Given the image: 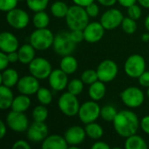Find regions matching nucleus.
Returning <instances> with one entry per match:
<instances>
[{"label": "nucleus", "instance_id": "1", "mask_svg": "<svg viewBox=\"0 0 149 149\" xmlns=\"http://www.w3.org/2000/svg\"><path fill=\"white\" fill-rule=\"evenodd\" d=\"M140 120L138 116L130 110H121L118 112L113 121L115 132L122 138H127L135 134L139 129Z\"/></svg>", "mask_w": 149, "mask_h": 149}, {"label": "nucleus", "instance_id": "2", "mask_svg": "<svg viewBox=\"0 0 149 149\" xmlns=\"http://www.w3.org/2000/svg\"><path fill=\"white\" fill-rule=\"evenodd\" d=\"M65 23L67 27L71 30H84L89 24V18L86 9L79 5H72L69 7L66 14Z\"/></svg>", "mask_w": 149, "mask_h": 149}, {"label": "nucleus", "instance_id": "3", "mask_svg": "<svg viewBox=\"0 0 149 149\" xmlns=\"http://www.w3.org/2000/svg\"><path fill=\"white\" fill-rule=\"evenodd\" d=\"M55 35L47 28L36 29L30 35V44L38 51H45L52 46Z\"/></svg>", "mask_w": 149, "mask_h": 149}, {"label": "nucleus", "instance_id": "4", "mask_svg": "<svg viewBox=\"0 0 149 149\" xmlns=\"http://www.w3.org/2000/svg\"><path fill=\"white\" fill-rule=\"evenodd\" d=\"M76 45L77 44L72 39L70 32L64 31L55 35L52 47L57 54L63 57L71 55L74 52Z\"/></svg>", "mask_w": 149, "mask_h": 149}, {"label": "nucleus", "instance_id": "5", "mask_svg": "<svg viewBox=\"0 0 149 149\" xmlns=\"http://www.w3.org/2000/svg\"><path fill=\"white\" fill-rule=\"evenodd\" d=\"M58 107L60 112L67 117L78 115L80 105L76 95L66 92L60 95L58 100Z\"/></svg>", "mask_w": 149, "mask_h": 149}, {"label": "nucleus", "instance_id": "6", "mask_svg": "<svg viewBox=\"0 0 149 149\" xmlns=\"http://www.w3.org/2000/svg\"><path fill=\"white\" fill-rule=\"evenodd\" d=\"M100 109L101 107L98 104V101L89 100L84 102L80 105L78 116L79 120L83 124H88L91 122H94L100 117Z\"/></svg>", "mask_w": 149, "mask_h": 149}, {"label": "nucleus", "instance_id": "7", "mask_svg": "<svg viewBox=\"0 0 149 149\" xmlns=\"http://www.w3.org/2000/svg\"><path fill=\"white\" fill-rule=\"evenodd\" d=\"M120 99L123 104L127 107L137 108L143 104L145 100V95L142 90L139 87L128 86L121 92Z\"/></svg>", "mask_w": 149, "mask_h": 149}, {"label": "nucleus", "instance_id": "8", "mask_svg": "<svg viewBox=\"0 0 149 149\" xmlns=\"http://www.w3.org/2000/svg\"><path fill=\"white\" fill-rule=\"evenodd\" d=\"M126 74L134 79H138L146 71V60L140 54H133L129 56L124 65Z\"/></svg>", "mask_w": 149, "mask_h": 149}, {"label": "nucleus", "instance_id": "9", "mask_svg": "<svg viewBox=\"0 0 149 149\" xmlns=\"http://www.w3.org/2000/svg\"><path fill=\"white\" fill-rule=\"evenodd\" d=\"M5 123L8 127L16 133H24L26 132L30 124L27 116L24 113L16 112L11 110L6 116Z\"/></svg>", "mask_w": 149, "mask_h": 149}, {"label": "nucleus", "instance_id": "10", "mask_svg": "<svg viewBox=\"0 0 149 149\" xmlns=\"http://www.w3.org/2000/svg\"><path fill=\"white\" fill-rule=\"evenodd\" d=\"M28 68L30 73L38 79H48L52 71V65L49 60L41 57L35 58L28 65Z\"/></svg>", "mask_w": 149, "mask_h": 149}, {"label": "nucleus", "instance_id": "11", "mask_svg": "<svg viewBox=\"0 0 149 149\" xmlns=\"http://www.w3.org/2000/svg\"><path fill=\"white\" fill-rule=\"evenodd\" d=\"M96 71L99 80H101L104 83H108L113 81L117 77L119 68L113 60L105 59L100 63Z\"/></svg>", "mask_w": 149, "mask_h": 149}, {"label": "nucleus", "instance_id": "12", "mask_svg": "<svg viewBox=\"0 0 149 149\" xmlns=\"http://www.w3.org/2000/svg\"><path fill=\"white\" fill-rule=\"evenodd\" d=\"M6 21L10 27L16 30H22L28 25L30 17L24 10L15 8L7 12Z\"/></svg>", "mask_w": 149, "mask_h": 149}, {"label": "nucleus", "instance_id": "13", "mask_svg": "<svg viewBox=\"0 0 149 149\" xmlns=\"http://www.w3.org/2000/svg\"><path fill=\"white\" fill-rule=\"evenodd\" d=\"M124 16L122 12L118 9H109L106 10L101 17L100 23L106 30H113L121 25Z\"/></svg>", "mask_w": 149, "mask_h": 149}, {"label": "nucleus", "instance_id": "14", "mask_svg": "<svg viewBox=\"0 0 149 149\" xmlns=\"http://www.w3.org/2000/svg\"><path fill=\"white\" fill-rule=\"evenodd\" d=\"M48 134V127L45 122L34 121L29 126L26 131V137L30 141L33 143H38L43 142L44 140L49 135Z\"/></svg>", "mask_w": 149, "mask_h": 149}, {"label": "nucleus", "instance_id": "15", "mask_svg": "<svg viewBox=\"0 0 149 149\" xmlns=\"http://www.w3.org/2000/svg\"><path fill=\"white\" fill-rule=\"evenodd\" d=\"M40 88L39 79L33 75H25L19 79L17 84V89L21 94H25L28 96L37 93Z\"/></svg>", "mask_w": 149, "mask_h": 149}, {"label": "nucleus", "instance_id": "16", "mask_svg": "<svg viewBox=\"0 0 149 149\" xmlns=\"http://www.w3.org/2000/svg\"><path fill=\"white\" fill-rule=\"evenodd\" d=\"M105 30L100 22H89L83 30L85 40L88 43H97L100 41L104 37Z\"/></svg>", "mask_w": 149, "mask_h": 149}, {"label": "nucleus", "instance_id": "17", "mask_svg": "<svg viewBox=\"0 0 149 149\" xmlns=\"http://www.w3.org/2000/svg\"><path fill=\"white\" fill-rule=\"evenodd\" d=\"M48 80L50 86L56 92H60L67 88L69 83L68 74L60 68L52 70L48 78Z\"/></svg>", "mask_w": 149, "mask_h": 149}, {"label": "nucleus", "instance_id": "18", "mask_svg": "<svg viewBox=\"0 0 149 149\" xmlns=\"http://www.w3.org/2000/svg\"><path fill=\"white\" fill-rule=\"evenodd\" d=\"M68 146H79L82 144L86 137L85 128L79 126H72L69 127L64 134Z\"/></svg>", "mask_w": 149, "mask_h": 149}, {"label": "nucleus", "instance_id": "19", "mask_svg": "<svg viewBox=\"0 0 149 149\" xmlns=\"http://www.w3.org/2000/svg\"><path fill=\"white\" fill-rule=\"evenodd\" d=\"M0 50L5 53L18 50V40L17 37L9 31H3L0 34Z\"/></svg>", "mask_w": 149, "mask_h": 149}, {"label": "nucleus", "instance_id": "20", "mask_svg": "<svg viewBox=\"0 0 149 149\" xmlns=\"http://www.w3.org/2000/svg\"><path fill=\"white\" fill-rule=\"evenodd\" d=\"M43 149H66L69 148L64 136L59 134L48 135L42 142Z\"/></svg>", "mask_w": 149, "mask_h": 149}, {"label": "nucleus", "instance_id": "21", "mask_svg": "<svg viewBox=\"0 0 149 149\" xmlns=\"http://www.w3.org/2000/svg\"><path fill=\"white\" fill-rule=\"evenodd\" d=\"M36 49L31 44L23 45L21 47L18 48V61L24 65H29L34 58L36 55Z\"/></svg>", "mask_w": 149, "mask_h": 149}, {"label": "nucleus", "instance_id": "22", "mask_svg": "<svg viewBox=\"0 0 149 149\" xmlns=\"http://www.w3.org/2000/svg\"><path fill=\"white\" fill-rule=\"evenodd\" d=\"M19 79L20 78H19L18 72L12 68H6L5 70L2 71V73L0 76L1 85H3L10 88L13 87L14 86H17Z\"/></svg>", "mask_w": 149, "mask_h": 149}, {"label": "nucleus", "instance_id": "23", "mask_svg": "<svg viewBox=\"0 0 149 149\" xmlns=\"http://www.w3.org/2000/svg\"><path fill=\"white\" fill-rule=\"evenodd\" d=\"M107 88L105 83L101 80H97L96 82L90 85L88 88V95L91 100L99 101L101 100L106 95Z\"/></svg>", "mask_w": 149, "mask_h": 149}, {"label": "nucleus", "instance_id": "24", "mask_svg": "<svg viewBox=\"0 0 149 149\" xmlns=\"http://www.w3.org/2000/svg\"><path fill=\"white\" fill-rule=\"evenodd\" d=\"M14 96L10 87L1 85L0 86V109L7 110L11 107Z\"/></svg>", "mask_w": 149, "mask_h": 149}, {"label": "nucleus", "instance_id": "25", "mask_svg": "<svg viewBox=\"0 0 149 149\" xmlns=\"http://www.w3.org/2000/svg\"><path fill=\"white\" fill-rule=\"evenodd\" d=\"M31 104V99L29 98V96L20 93L19 95L14 98L10 109L16 112L24 113L30 108Z\"/></svg>", "mask_w": 149, "mask_h": 149}, {"label": "nucleus", "instance_id": "26", "mask_svg": "<svg viewBox=\"0 0 149 149\" xmlns=\"http://www.w3.org/2000/svg\"><path fill=\"white\" fill-rule=\"evenodd\" d=\"M59 68L68 75L73 74L78 70V61L72 54L63 56L59 63Z\"/></svg>", "mask_w": 149, "mask_h": 149}, {"label": "nucleus", "instance_id": "27", "mask_svg": "<svg viewBox=\"0 0 149 149\" xmlns=\"http://www.w3.org/2000/svg\"><path fill=\"white\" fill-rule=\"evenodd\" d=\"M124 148L126 149H147L148 144L142 137L135 134L126 138Z\"/></svg>", "mask_w": 149, "mask_h": 149}, {"label": "nucleus", "instance_id": "28", "mask_svg": "<svg viewBox=\"0 0 149 149\" xmlns=\"http://www.w3.org/2000/svg\"><path fill=\"white\" fill-rule=\"evenodd\" d=\"M85 131L88 138L92 140H95V141L100 140L104 134V130L100 124L96 123L95 121L86 124Z\"/></svg>", "mask_w": 149, "mask_h": 149}, {"label": "nucleus", "instance_id": "29", "mask_svg": "<svg viewBox=\"0 0 149 149\" xmlns=\"http://www.w3.org/2000/svg\"><path fill=\"white\" fill-rule=\"evenodd\" d=\"M51 13L57 18H65L69 10V6L63 1H56L51 5Z\"/></svg>", "mask_w": 149, "mask_h": 149}, {"label": "nucleus", "instance_id": "30", "mask_svg": "<svg viewBox=\"0 0 149 149\" xmlns=\"http://www.w3.org/2000/svg\"><path fill=\"white\" fill-rule=\"evenodd\" d=\"M32 24L36 29L47 28V26L50 24L49 15L45 10L35 12V14L32 17Z\"/></svg>", "mask_w": 149, "mask_h": 149}, {"label": "nucleus", "instance_id": "31", "mask_svg": "<svg viewBox=\"0 0 149 149\" xmlns=\"http://www.w3.org/2000/svg\"><path fill=\"white\" fill-rule=\"evenodd\" d=\"M45 107L46 106L40 104L39 106H37L36 107H34V109L32 110V113H31V116H32V119L34 121L45 122L47 120L49 112Z\"/></svg>", "mask_w": 149, "mask_h": 149}, {"label": "nucleus", "instance_id": "32", "mask_svg": "<svg viewBox=\"0 0 149 149\" xmlns=\"http://www.w3.org/2000/svg\"><path fill=\"white\" fill-rule=\"evenodd\" d=\"M36 95H37V99H38V102L41 105L48 106L52 102V99H53L52 93L46 87H40L38 89V91L37 92Z\"/></svg>", "mask_w": 149, "mask_h": 149}, {"label": "nucleus", "instance_id": "33", "mask_svg": "<svg viewBox=\"0 0 149 149\" xmlns=\"http://www.w3.org/2000/svg\"><path fill=\"white\" fill-rule=\"evenodd\" d=\"M117 113L118 111L112 105H106L100 109V117L107 122H113Z\"/></svg>", "mask_w": 149, "mask_h": 149}, {"label": "nucleus", "instance_id": "34", "mask_svg": "<svg viewBox=\"0 0 149 149\" xmlns=\"http://www.w3.org/2000/svg\"><path fill=\"white\" fill-rule=\"evenodd\" d=\"M84 89V82L81 79H73L69 81L67 86V90L69 93L78 96L79 95Z\"/></svg>", "mask_w": 149, "mask_h": 149}, {"label": "nucleus", "instance_id": "35", "mask_svg": "<svg viewBox=\"0 0 149 149\" xmlns=\"http://www.w3.org/2000/svg\"><path fill=\"white\" fill-rule=\"evenodd\" d=\"M49 1L50 0H26V4L31 10L37 12L45 10L49 4Z\"/></svg>", "mask_w": 149, "mask_h": 149}, {"label": "nucleus", "instance_id": "36", "mask_svg": "<svg viewBox=\"0 0 149 149\" xmlns=\"http://www.w3.org/2000/svg\"><path fill=\"white\" fill-rule=\"evenodd\" d=\"M121 28L124 32L127 34H133L137 30V24L136 20L131 18L130 17H126L123 18L121 23Z\"/></svg>", "mask_w": 149, "mask_h": 149}, {"label": "nucleus", "instance_id": "37", "mask_svg": "<svg viewBox=\"0 0 149 149\" xmlns=\"http://www.w3.org/2000/svg\"><path fill=\"white\" fill-rule=\"evenodd\" d=\"M80 79L84 82V84L89 85V86L92 85L93 83L96 82L97 80H99L97 71L93 70V69H88V70L84 71L80 76Z\"/></svg>", "mask_w": 149, "mask_h": 149}, {"label": "nucleus", "instance_id": "38", "mask_svg": "<svg viewBox=\"0 0 149 149\" xmlns=\"http://www.w3.org/2000/svg\"><path fill=\"white\" fill-rule=\"evenodd\" d=\"M18 0H0V10L3 12H8L17 8Z\"/></svg>", "mask_w": 149, "mask_h": 149}, {"label": "nucleus", "instance_id": "39", "mask_svg": "<svg viewBox=\"0 0 149 149\" xmlns=\"http://www.w3.org/2000/svg\"><path fill=\"white\" fill-rule=\"evenodd\" d=\"M141 9L139 5H137L136 3L135 4H133L131 6H129L127 8V15L128 17H130L131 18L134 19V20H137L139 19L141 17Z\"/></svg>", "mask_w": 149, "mask_h": 149}, {"label": "nucleus", "instance_id": "40", "mask_svg": "<svg viewBox=\"0 0 149 149\" xmlns=\"http://www.w3.org/2000/svg\"><path fill=\"white\" fill-rule=\"evenodd\" d=\"M85 9L90 17H96L100 13V8H99L98 4L95 3L94 2L90 3L86 7H85Z\"/></svg>", "mask_w": 149, "mask_h": 149}, {"label": "nucleus", "instance_id": "41", "mask_svg": "<svg viewBox=\"0 0 149 149\" xmlns=\"http://www.w3.org/2000/svg\"><path fill=\"white\" fill-rule=\"evenodd\" d=\"M71 34V38L76 43H80L82 42L83 40H85V38H84V31L83 30H73L70 32Z\"/></svg>", "mask_w": 149, "mask_h": 149}, {"label": "nucleus", "instance_id": "42", "mask_svg": "<svg viewBox=\"0 0 149 149\" xmlns=\"http://www.w3.org/2000/svg\"><path fill=\"white\" fill-rule=\"evenodd\" d=\"M139 84L143 87H149V71H145L139 78Z\"/></svg>", "mask_w": 149, "mask_h": 149}, {"label": "nucleus", "instance_id": "43", "mask_svg": "<svg viewBox=\"0 0 149 149\" xmlns=\"http://www.w3.org/2000/svg\"><path fill=\"white\" fill-rule=\"evenodd\" d=\"M31 145L29 144L28 141H24V140H18L17 141H15L11 147L12 149H18V148H23V149H31Z\"/></svg>", "mask_w": 149, "mask_h": 149}, {"label": "nucleus", "instance_id": "44", "mask_svg": "<svg viewBox=\"0 0 149 149\" xmlns=\"http://www.w3.org/2000/svg\"><path fill=\"white\" fill-rule=\"evenodd\" d=\"M9 64H10V61H9L7 53L1 52H0V70L1 71L5 70Z\"/></svg>", "mask_w": 149, "mask_h": 149}, {"label": "nucleus", "instance_id": "45", "mask_svg": "<svg viewBox=\"0 0 149 149\" xmlns=\"http://www.w3.org/2000/svg\"><path fill=\"white\" fill-rule=\"evenodd\" d=\"M140 126L141 130L149 135V115H146L144 116L140 122Z\"/></svg>", "mask_w": 149, "mask_h": 149}, {"label": "nucleus", "instance_id": "46", "mask_svg": "<svg viewBox=\"0 0 149 149\" xmlns=\"http://www.w3.org/2000/svg\"><path fill=\"white\" fill-rule=\"evenodd\" d=\"M93 149H109L110 146L104 142V141H96L93 146H92Z\"/></svg>", "mask_w": 149, "mask_h": 149}, {"label": "nucleus", "instance_id": "47", "mask_svg": "<svg viewBox=\"0 0 149 149\" xmlns=\"http://www.w3.org/2000/svg\"><path fill=\"white\" fill-rule=\"evenodd\" d=\"M7 56H8V58H9L10 63H16V62L18 61V59H19L17 51L9 52V53H7Z\"/></svg>", "mask_w": 149, "mask_h": 149}, {"label": "nucleus", "instance_id": "48", "mask_svg": "<svg viewBox=\"0 0 149 149\" xmlns=\"http://www.w3.org/2000/svg\"><path fill=\"white\" fill-rule=\"evenodd\" d=\"M72 2L74 3V4L85 8V7H86L87 5H89L90 3H93L94 0H72Z\"/></svg>", "mask_w": 149, "mask_h": 149}, {"label": "nucleus", "instance_id": "49", "mask_svg": "<svg viewBox=\"0 0 149 149\" xmlns=\"http://www.w3.org/2000/svg\"><path fill=\"white\" fill-rule=\"evenodd\" d=\"M117 1L121 6L126 7V8H128L129 6L135 4L136 2H138V0H117Z\"/></svg>", "mask_w": 149, "mask_h": 149}, {"label": "nucleus", "instance_id": "50", "mask_svg": "<svg viewBox=\"0 0 149 149\" xmlns=\"http://www.w3.org/2000/svg\"><path fill=\"white\" fill-rule=\"evenodd\" d=\"M7 125L6 123H4V121L3 120H0V139H3L5 134H6V132H7Z\"/></svg>", "mask_w": 149, "mask_h": 149}, {"label": "nucleus", "instance_id": "51", "mask_svg": "<svg viewBox=\"0 0 149 149\" xmlns=\"http://www.w3.org/2000/svg\"><path fill=\"white\" fill-rule=\"evenodd\" d=\"M97 1L101 5L106 6V7H111V6L114 5L118 2L117 0H97Z\"/></svg>", "mask_w": 149, "mask_h": 149}, {"label": "nucleus", "instance_id": "52", "mask_svg": "<svg viewBox=\"0 0 149 149\" xmlns=\"http://www.w3.org/2000/svg\"><path fill=\"white\" fill-rule=\"evenodd\" d=\"M138 2L142 7L149 9V0H138Z\"/></svg>", "mask_w": 149, "mask_h": 149}, {"label": "nucleus", "instance_id": "53", "mask_svg": "<svg viewBox=\"0 0 149 149\" xmlns=\"http://www.w3.org/2000/svg\"><path fill=\"white\" fill-rule=\"evenodd\" d=\"M141 40L143 42H148L149 41V33L148 32H145L141 35Z\"/></svg>", "mask_w": 149, "mask_h": 149}, {"label": "nucleus", "instance_id": "54", "mask_svg": "<svg viewBox=\"0 0 149 149\" xmlns=\"http://www.w3.org/2000/svg\"><path fill=\"white\" fill-rule=\"evenodd\" d=\"M144 24H145V27H146L147 31H148V32H149V15H148V16H147V17L145 18Z\"/></svg>", "mask_w": 149, "mask_h": 149}, {"label": "nucleus", "instance_id": "55", "mask_svg": "<svg viewBox=\"0 0 149 149\" xmlns=\"http://www.w3.org/2000/svg\"><path fill=\"white\" fill-rule=\"evenodd\" d=\"M147 96L148 97L149 99V87H148V90H147Z\"/></svg>", "mask_w": 149, "mask_h": 149}, {"label": "nucleus", "instance_id": "56", "mask_svg": "<svg viewBox=\"0 0 149 149\" xmlns=\"http://www.w3.org/2000/svg\"><path fill=\"white\" fill-rule=\"evenodd\" d=\"M18 1H23V0H18Z\"/></svg>", "mask_w": 149, "mask_h": 149}]
</instances>
